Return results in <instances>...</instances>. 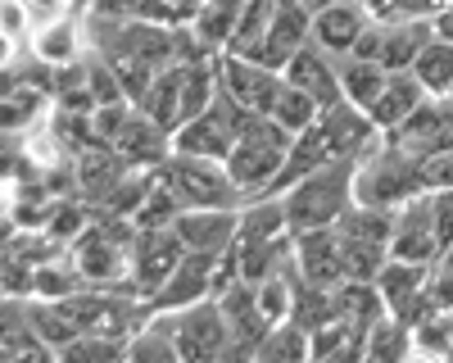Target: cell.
I'll return each instance as SVG.
<instances>
[{
    "mask_svg": "<svg viewBox=\"0 0 453 363\" xmlns=\"http://www.w3.org/2000/svg\"><path fill=\"white\" fill-rule=\"evenodd\" d=\"M354 168L358 159H331L313 168L309 177H299L295 187L281 191L290 232H313V228H335L340 213L354 205Z\"/></svg>",
    "mask_w": 453,
    "mask_h": 363,
    "instance_id": "cell-1",
    "label": "cell"
},
{
    "mask_svg": "<svg viewBox=\"0 0 453 363\" xmlns=\"http://www.w3.org/2000/svg\"><path fill=\"white\" fill-rule=\"evenodd\" d=\"M290 141H295V136H290L273 114H250L241 141L232 145V155H226V173L236 177V187H241L245 200L277 191V177H281V168H286Z\"/></svg>",
    "mask_w": 453,
    "mask_h": 363,
    "instance_id": "cell-2",
    "label": "cell"
},
{
    "mask_svg": "<svg viewBox=\"0 0 453 363\" xmlns=\"http://www.w3.org/2000/svg\"><path fill=\"white\" fill-rule=\"evenodd\" d=\"M418 191H426L422 159L408 155L403 145H395L390 136L376 141L372 151L358 159V168H354V200H358V205L399 209L403 200H412Z\"/></svg>",
    "mask_w": 453,
    "mask_h": 363,
    "instance_id": "cell-3",
    "label": "cell"
},
{
    "mask_svg": "<svg viewBox=\"0 0 453 363\" xmlns=\"http://www.w3.org/2000/svg\"><path fill=\"white\" fill-rule=\"evenodd\" d=\"M164 182L177 191L181 209H241L245 196L236 187V177L226 173V159H204V155H181L173 151L159 164Z\"/></svg>",
    "mask_w": 453,
    "mask_h": 363,
    "instance_id": "cell-4",
    "label": "cell"
},
{
    "mask_svg": "<svg viewBox=\"0 0 453 363\" xmlns=\"http://www.w3.org/2000/svg\"><path fill=\"white\" fill-rule=\"evenodd\" d=\"M245 123H250V109L222 87L204 114L186 119V123L173 132V151H181V155H204V159H226V155H232V145L241 141Z\"/></svg>",
    "mask_w": 453,
    "mask_h": 363,
    "instance_id": "cell-5",
    "label": "cell"
},
{
    "mask_svg": "<svg viewBox=\"0 0 453 363\" xmlns=\"http://www.w3.org/2000/svg\"><path fill=\"white\" fill-rule=\"evenodd\" d=\"M159 318L168 322V332H173L181 359L204 363V359L232 354V322H226L218 296L196 300V305H186V309H168V313H159Z\"/></svg>",
    "mask_w": 453,
    "mask_h": 363,
    "instance_id": "cell-6",
    "label": "cell"
},
{
    "mask_svg": "<svg viewBox=\"0 0 453 363\" xmlns=\"http://www.w3.org/2000/svg\"><path fill=\"white\" fill-rule=\"evenodd\" d=\"M390 254L408 264H435L440 254V232H435V191H418L395 209V232H390Z\"/></svg>",
    "mask_w": 453,
    "mask_h": 363,
    "instance_id": "cell-7",
    "label": "cell"
},
{
    "mask_svg": "<svg viewBox=\"0 0 453 363\" xmlns=\"http://www.w3.org/2000/svg\"><path fill=\"white\" fill-rule=\"evenodd\" d=\"M181 259H186V241L177 236V228H136V236H132V282L145 300L173 277V268Z\"/></svg>",
    "mask_w": 453,
    "mask_h": 363,
    "instance_id": "cell-8",
    "label": "cell"
},
{
    "mask_svg": "<svg viewBox=\"0 0 453 363\" xmlns=\"http://www.w3.org/2000/svg\"><path fill=\"white\" fill-rule=\"evenodd\" d=\"M213 290H218V254L186 250V259L173 268V277L145 300V313L186 309V305H196V300H209Z\"/></svg>",
    "mask_w": 453,
    "mask_h": 363,
    "instance_id": "cell-9",
    "label": "cell"
},
{
    "mask_svg": "<svg viewBox=\"0 0 453 363\" xmlns=\"http://www.w3.org/2000/svg\"><path fill=\"white\" fill-rule=\"evenodd\" d=\"M218 68H222V87L232 91L250 114H273V100L277 91L286 87V73L281 68H268L250 55H218Z\"/></svg>",
    "mask_w": 453,
    "mask_h": 363,
    "instance_id": "cell-10",
    "label": "cell"
},
{
    "mask_svg": "<svg viewBox=\"0 0 453 363\" xmlns=\"http://www.w3.org/2000/svg\"><path fill=\"white\" fill-rule=\"evenodd\" d=\"M27 50L36 64H46L55 73H68L82 64V50H87V32H82V19L78 14H55V19H36L32 36H27Z\"/></svg>",
    "mask_w": 453,
    "mask_h": 363,
    "instance_id": "cell-11",
    "label": "cell"
},
{
    "mask_svg": "<svg viewBox=\"0 0 453 363\" xmlns=\"http://www.w3.org/2000/svg\"><path fill=\"white\" fill-rule=\"evenodd\" d=\"M309 42H313V14L299 5V0H281V10H277L268 36L250 50V59L268 64V68H286Z\"/></svg>",
    "mask_w": 453,
    "mask_h": 363,
    "instance_id": "cell-12",
    "label": "cell"
},
{
    "mask_svg": "<svg viewBox=\"0 0 453 363\" xmlns=\"http://www.w3.org/2000/svg\"><path fill=\"white\" fill-rule=\"evenodd\" d=\"M295 268L304 282L335 290L345 282V245H340V232L335 228L295 232Z\"/></svg>",
    "mask_w": 453,
    "mask_h": 363,
    "instance_id": "cell-13",
    "label": "cell"
},
{
    "mask_svg": "<svg viewBox=\"0 0 453 363\" xmlns=\"http://www.w3.org/2000/svg\"><path fill=\"white\" fill-rule=\"evenodd\" d=\"M177 236L186 241V250H200V254H222L236 245L241 232V209H181L177 213Z\"/></svg>",
    "mask_w": 453,
    "mask_h": 363,
    "instance_id": "cell-14",
    "label": "cell"
},
{
    "mask_svg": "<svg viewBox=\"0 0 453 363\" xmlns=\"http://www.w3.org/2000/svg\"><path fill=\"white\" fill-rule=\"evenodd\" d=\"M372 19H376V14H372L367 5H358V0H335V5H326L322 14H313V42H318L326 55L345 59V55H354L358 36L367 32Z\"/></svg>",
    "mask_w": 453,
    "mask_h": 363,
    "instance_id": "cell-15",
    "label": "cell"
},
{
    "mask_svg": "<svg viewBox=\"0 0 453 363\" xmlns=\"http://www.w3.org/2000/svg\"><path fill=\"white\" fill-rule=\"evenodd\" d=\"M281 73H286V82H295L299 91H309L322 109L335 104V100H345V87H340V59L326 55L318 42H309Z\"/></svg>",
    "mask_w": 453,
    "mask_h": 363,
    "instance_id": "cell-16",
    "label": "cell"
},
{
    "mask_svg": "<svg viewBox=\"0 0 453 363\" xmlns=\"http://www.w3.org/2000/svg\"><path fill=\"white\" fill-rule=\"evenodd\" d=\"M113 151H119L132 168H159L168 155H173V132L168 127H159L150 114H136L127 119V127L113 136Z\"/></svg>",
    "mask_w": 453,
    "mask_h": 363,
    "instance_id": "cell-17",
    "label": "cell"
},
{
    "mask_svg": "<svg viewBox=\"0 0 453 363\" xmlns=\"http://www.w3.org/2000/svg\"><path fill=\"white\" fill-rule=\"evenodd\" d=\"M50 109H59V104H50V91L46 87H36V82H23V78H5V136H27V132H36V127H46V119H50Z\"/></svg>",
    "mask_w": 453,
    "mask_h": 363,
    "instance_id": "cell-18",
    "label": "cell"
},
{
    "mask_svg": "<svg viewBox=\"0 0 453 363\" xmlns=\"http://www.w3.org/2000/svg\"><path fill=\"white\" fill-rule=\"evenodd\" d=\"M422 100H431V91L418 82V73H412V68H395L390 82H386V91L376 96V104L367 109V114H372V123L381 127V132H395Z\"/></svg>",
    "mask_w": 453,
    "mask_h": 363,
    "instance_id": "cell-19",
    "label": "cell"
},
{
    "mask_svg": "<svg viewBox=\"0 0 453 363\" xmlns=\"http://www.w3.org/2000/svg\"><path fill=\"white\" fill-rule=\"evenodd\" d=\"M250 0H204L200 14L191 19V32H196V42L209 50V55H222V50H232V36L241 27V14H245Z\"/></svg>",
    "mask_w": 453,
    "mask_h": 363,
    "instance_id": "cell-20",
    "label": "cell"
},
{
    "mask_svg": "<svg viewBox=\"0 0 453 363\" xmlns=\"http://www.w3.org/2000/svg\"><path fill=\"white\" fill-rule=\"evenodd\" d=\"M181 78H186V64H164L155 73V82L145 87V96L136 100L141 114H150L159 127L177 132L181 127Z\"/></svg>",
    "mask_w": 453,
    "mask_h": 363,
    "instance_id": "cell-21",
    "label": "cell"
},
{
    "mask_svg": "<svg viewBox=\"0 0 453 363\" xmlns=\"http://www.w3.org/2000/svg\"><path fill=\"white\" fill-rule=\"evenodd\" d=\"M390 82V68L376 64V59H358V55H345L340 59V87H345V100L358 104V109H372L376 96L386 91Z\"/></svg>",
    "mask_w": 453,
    "mask_h": 363,
    "instance_id": "cell-22",
    "label": "cell"
},
{
    "mask_svg": "<svg viewBox=\"0 0 453 363\" xmlns=\"http://www.w3.org/2000/svg\"><path fill=\"white\" fill-rule=\"evenodd\" d=\"M412 73H418V82L435 96V100H444L449 91H453V42L449 36H431V42L422 46V55L412 59Z\"/></svg>",
    "mask_w": 453,
    "mask_h": 363,
    "instance_id": "cell-23",
    "label": "cell"
},
{
    "mask_svg": "<svg viewBox=\"0 0 453 363\" xmlns=\"http://www.w3.org/2000/svg\"><path fill=\"white\" fill-rule=\"evenodd\" d=\"M363 359H376V363L412 359V327H408V322H399L395 313H386L381 322H372V327H367Z\"/></svg>",
    "mask_w": 453,
    "mask_h": 363,
    "instance_id": "cell-24",
    "label": "cell"
},
{
    "mask_svg": "<svg viewBox=\"0 0 453 363\" xmlns=\"http://www.w3.org/2000/svg\"><path fill=\"white\" fill-rule=\"evenodd\" d=\"M273 119H277L290 136H299V132H309V127L322 119V104H318L309 91H299L295 82H286V87L277 91V100H273Z\"/></svg>",
    "mask_w": 453,
    "mask_h": 363,
    "instance_id": "cell-25",
    "label": "cell"
},
{
    "mask_svg": "<svg viewBox=\"0 0 453 363\" xmlns=\"http://www.w3.org/2000/svg\"><path fill=\"white\" fill-rule=\"evenodd\" d=\"M277 10H281V0H250L245 14H241V27H236V36H232V55H250L263 36H268ZM222 55H226V50H222Z\"/></svg>",
    "mask_w": 453,
    "mask_h": 363,
    "instance_id": "cell-26",
    "label": "cell"
},
{
    "mask_svg": "<svg viewBox=\"0 0 453 363\" xmlns=\"http://www.w3.org/2000/svg\"><path fill=\"white\" fill-rule=\"evenodd\" d=\"M412 359H453V332L444 309L412 327Z\"/></svg>",
    "mask_w": 453,
    "mask_h": 363,
    "instance_id": "cell-27",
    "label": "cell"
},
{
    "mask_svg": "<svg viewBox=\"0 0 453 363\" xmlns=\"http://www.w3.org/2000/svg\"><path fill=\"white\" fill-rule=\"evenodd\" d=\"M431 296L440 309H453V245H444L431 264Z\"/></svg>",
    "mask_w": 453,
    "mask_h": 363,
    "instance_id": "cell-28",
    "label": "cell"
},
{
    "mask_svg": "<svg viewBox=\"0 0 453 363\" xmlns=\"http://www.w3.org/2000/svg\"><path fill=\"white\" fill-rule=\"evenodd\" d=\"M422 177H426V191H453V145L422 159Z\"/></svg>",
    "mask_w": 453,
    "mask_h": 363,
    "instance_id": "cell-29",
    "label": "cell"
},
{
    "mask_svg": "<svg viewBox=\"0 0 453 363\" xmlns=\"http://www.w3.org/2000/svg\"><path fill=\"white\" fill-rule=\"evenodd\" d=\"M453 5V0H390L381 14H395V19H435Z\"/></svg>",
    "mask_w": 453,
    "mask_h": 363,
    "instance_id": "cell-30",
    "label": "cell"
},
{
    "mask_svg": "<svg viewBox=\"0 0 453 363\" xmlns=\"http://www.w3.org/2000/svg\"><path fill=\"white\" fill-rule=\"evenodd\" d=\"M164 5L173 10V19H177V23H191V19L200 14V5H204V0H164Z\"/></svg>",
    "mask_w": 453,
    "mask_h": 363,
    "instance_id": "cell-31",
    "label": "cell"
},
{
    "mask_svg": "<svg viewBox=\"0 0 453 363\" xmlns=\"http://www.w3.org/2000/svg\"><path fill=\"white\" fill-rule=\"evenodd\" d=\"M431 23H435V32H440V36H449V42H453V5H449L444 14H435Z\"/></svg>",
    "mask_w": 453,
    "mask_h": 363,
    "instance_id": "cell-32",
    "label": "cell"
},
{
    "mask_svg": "<svg viewBox=\"0 0 453 363\" xmlns=\"http://www.w3.org/2000/svg\"><path fill=\"white\" fill-rule=\"evenodd\" d=\"M299 5H304V10H309V14H322V10H326V5H335V0H299Z\"/></svg>",
    "mask_w": 453,
    "mask_h": 363,
    "instance_id": "cell-33",
    "label": "cell"
},
{
    "mask_svg": "<svg viewBox=\"0 0 453 363\" xmlns=\"http://www.w3.org/2000/svg\"><path fill=\"white\" fill-rule=\"evenodd\" d=\"M358 5H367L372 14H381V10H386V0H358Z\"/></svg>",
    "mask_w": 453,
    "mask_h": 363,
    "instance_id": "cell-34",
    "label": "cell"
},
{
    "mask_svg": "<svg viewBox=\"0 0 453 363\" xmlns=\"http://www.w3.org/2000/svg\"><path fill=\"white\" fill-rule=\"evenodd\" d=\"M68 5H73V10L82 14V10H91V5H96V0H68Z\"/></svg>",
    "mask_w": 453,
    "mask_h": 363,
    "instance_id": "cell-35",
    "label": "cell"
}]
</instances>
